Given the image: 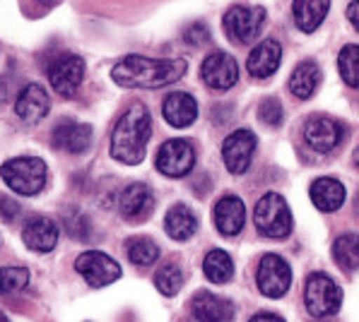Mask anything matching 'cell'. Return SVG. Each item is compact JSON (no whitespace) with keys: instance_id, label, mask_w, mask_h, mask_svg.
Listing matches in <instances>:
<instances>
[{"instance_id":"cell-1","label":"cell","mask_w":359,"mask_h":322,"mask_svg":"<svg viewBox=\"0 0 359 322\" xmlns=\"http://www.w3.org/2000/svg\"><path fill=\"white\" fill-rule=\"evenodd\" d=\"M189 70L184 58H147L126 55L111 68V80L128 90H159L179 82Z\"/></svg>"},{"instance_id":"cell-2","label":"cell","mask_w":359,"mask_h":322,"mask_svg":"<svg viewBox=\"0 0 359 322\" xmlns=\"http://www.w3.org/2000/svg\"><path fill=\"white\" fill-rule=\"evenodd\" d=\"M152 135V115L145 104H133L118 118L111 132V157L121 164L135 166L145 159Z\"/></svg>"},{"instance_id":"cell-3","label":"cell","mask_w":359,"mask_h":322,"mask_svg":"<svg viewBox=\"0 0 359 322\" xmlns=\"http://www.w3.org/2000/svg\"><path fill=\"white\" fill-rule=\"evenodd\" d=\"M0 178L18 195H39L43 190V186H46V164L39 157L8 159L0 166Z\"/></svg>"},{"instance_id":"cell-4","label":"cell","mask_w":359,"mask_h":322,"mask_svg":"<svg viewBox=\"0 0 359 322\" xmlns=\"http://www.w3.org/2000/svg\"><path fill=\"white\" fill-rule=\"evenodd\" d=\"M304 303H306V310L311 318H330V315H335L340 310L342 291L328 274L313 272V274H309L306 284H304Z\"/></svg>"},{"instance_id":"cell-5","label":"cell","mask_w":359,"mask_h":322,"mask_svg":"<svg viewBox=\"0 0 359 322\" xmlns=\"http://www.w3.org/2000/svg\"><path fill=\"white\" fill-rule=\"evenodd\" d=\"M253 221L265 238H287L292 231L290 204L278 192H268L258 200L256 209H253Z\"/></svg>"},{"instance_id":"cell-6","label":"cell","mask_w":359,"mask_h":322,"mask_svg":"<svg viewBox=\"0 0 359 322\" xmlns=\"http://www.w3.org/2000/svg\"><path fill=\"white\" fill-rule=\"evenodd\" d=\"M265 8L261 5H231L224 15V31L234 43H251L263 31Z\"/></svg>"},{"instance_id":"cell-7","label":"cell","mask_w":359,"mask_h":322,"mask_svg":"<svg viewBox=\"0 0 359 322\" xmlns=\"http://www.w3.org/2000/svg\"><path fill=\"white\" fill-rule=\"evenodd\" d=\"M258 291L268 298H283L292 286V267L285 258L275 253H268L261 258L256 272Z\"/></svg>"},{"instance_id":"cell-8","label":"cell","mask_w":359,"mask_h":322,"mask_svg":"<svg viewBox=\"0 0 359 322\" xmlns=\"http://www.w3.org/2000/svg\"><path fill=\"white\" fill-rule=\"evenodd\" d=\"M75 272L92 288H104V286L114 284V281L121 276L118 262H116L111 255H107L102 251H85L82 255H77Z\"/></svg>"},{"instance_id":"cell-9","label":"cell","mask_w":359,"mask_h":322,"mask_svg":"<svg viewBox=\"0 0 359 322\" xmlns=\"http://www.w3.org/2000/svg\"><path fill=\"white\" fill-rule=\"evenodd\" d=\"M154 164H157L159 174L169 176V178H184V176H189L193 171V166H196V149H193L191 142L181 140V137L167 140L159 147Z\"/></svg>"},{"instance_id":"cell-10","label":"cell","mask_w":359,"mask_h":322,"mask_svg":"<svg viewBox=\"0 0 359 322\" xmlns=\"http://www.w3.org/2000/svg\"><path fill=\"white\" fill-rule=\"evenodd\" d=\"M82 77H85V60L75 53H60L48 65V82H51L53 92L65 99L80 90Z\"/></svg>"},{"instance_id":"cell-11","label":"cell","mask_w":359,"mask_h":322,"mask_svg":"<svg viewBox=\"0 0 359 322\" xmlns=\"http://www.w3.org/2000/svg\"><path fill=\"white\" fill-rule=\"evenodd\" d=\"M342 137H345V125L340 120L330 118V115L316 113L304 123V140H306V144L313 152H333L342 142Z\"/></svg>"},{"instance_id":"cell-12","label":"cell","mask_w":359,"mask_h":322,"mask_svg":"<svg viewBox=\"0 0 359 322\" xmlns=\"http://www.w3.org/2000/svg\"><path fill=\"white\" fill-rule=\"evenodd\" d=\"M201 77L210 90L227 92L236 85V80H239V65H236V60L231 58L229 53L215 51L203 60Z\"/></svg>"},{"instance_id":"cell-13","label":"cell","mask_w":359,"mask_h":322,"mask_svg":"<svg viewBox=\"0 0 359 322\" xmlns=\"http://www.w3.org/2000/svg\"><path fill=\"white\" fill-rule=\"evenodd\" d=\"M253 152H256V135L246 127L234 130L222 144V161L234 176L246 174L248 166L253 161Z\"/></svg>"},{"instance_id":"cell-14","label":"cell","mask_w":359,"mask_h":322,"mask_svg":"<svg viewBox=\"0 0 359 322\" xmlns=\"http://www.w3.org/2000/svg\"><path fill=\"white\" fill-rule=\"evenodd\" d=\"M118 209L121 216L128 221L147 219L154 209V195L150 186H145V183H130V186H126L118 197Z\"/></svg>"},{"instance_id":"cell-15","label":"cell","mask_w":359,"mask_h":322,"mask_svg":"<svg viewBox=\"0 0 359 322\" xmlns=\"http://www.w3.org/2000/svg\"><path fill=\"white\" fill-rule=\"evenodd\" d=\"M53 147L68 154H85L92 147V125L75 123V120H63L53 127L51 135Z\"/></svg>"},{"instance_id":"cell-16","label":"cell","mask_w":359,"mask_h":322,"mask_svg":"<svg viewBox=\"0 0 359 322\" xmlns=\"http://www.w3.org/2000/svg\"><path fill=\"white\" fill-rule=\"evenodd\" d=\"M22 241L34 253H51L58 243V224L48 216H32L22 229Z\"/></svg>"},{"instance_id":"cell-17","label":"cell","mask_w":359,"mask_h":322,"mask_svg":"<svg viewBox=\"0 0 359 322\" xmlns=\"http://www.w3.org/2000/svg\"><path fill=\"white\" fill-rule=\"evenodd\" d=\"M215 226L222 236H239L246 226V204L236 195H224L215 204Z\"/></svg>"},{"instance_id":"cell-18","label":"cell","mask_w":359,"mask_h":322,"mask_svg":"<svg viewBox=\"0 0 359 322\" xmlns=\"http://www.w3.org/2000/svg\"><path fill=\"white\" fill-rule=\"evenodd\" d=\"M280 60H283V46H280L275 38H265L251 51L246 60L248 75H253L256 80H265V77L275 75L280 68Z\"/></svg>"},{"instance_id":"cell-19","label":"cell","mask_w":359,"mask_h":322,"mask_svg":"<svg viewBox=\"0 0 359 322\" xmlns=\"http://www.w3.org/2000/svg\"><path fill=\"white\" fill-rule=\"evenodd\" d=\"M51 108V99L41 85H27L15 99V113L25 123H39Z\"/></svg>"},{"instance_id":"cell-20","label":"cell","mask_w":359,"mask_h":322,"mask_svg":"<svg viewBox=\"0 0 359 322\" xmlns=\"http://www.w3.org/2000/svg\"><path fill=\"white\" fill-rule=\"evenodd\" d=\"M191 313L198 322H231L234 320V305L227 298H219L215 293L201 291L193 296Z\"/></svg>"},{"instance_id":"cell-21","label":"cell","mask_w":359,"mask_h":322,"mask_svg":"<svg viewBox=\"0 0 359 322\" xmlns=\"http://www.w3.org/2000/svg\"><path fill=\"white\" fill-rule=\"evenodd\" d=\"M162 113L171 127H189L198 118V102L189 92H171L162 102Z\"/></svg>"},{"instance_id":"cell-22","label":"cell","mask_w":359,"mask_h":322,"mask_svg":"<svg viewBox=\"0 0 359 322\" xmlns=\"http://www.w3.org/2000/svg\"><path fill=\"white\" fill-rule=\"evenodd\" d=\"M309 195H311V202L316 204L321 212H338V209L345 204L347 190L345 186L338 178H316L309 188Z\"/></svg>"},{"instance_id":"cell-23","label":"cell","mask_w":359,"mask_h":322,"mask_svg":"<svg viewBox=\"0 0 359 322\" xmlns=\"http://www.w3.org/2000/svg\"><path fill=\"white\" fill-rule=\"evenodd\" d=\"M328 10H330V0H294V5H292L294 22L304 34L316 31L323 24Z\"/></svg>"},{"instance_id":"cell-24","label":"cell","mask_w":359,"mask_h":322,"mask_svg":"<svg viewBox=\"0 0 359 322\" xmlns=\"http://www.w3.org/2000/svg\"><path fill=\"white\" fill-rule=\"evenodd\" d=\"M164 231L174 241H189L198 231V216L186 204H174L164 216Z\"/></svg>"},{"instance_id":"cell-25","label":"cell","mask_w":359,"mask_h":322,"mask_svg":"<svg viewBox=\"0 0 359 322\" xmlns=\"http://www.w3.org/2000/svg\"><path fill=\"white\" fill-rule=\"evenodd\" d=\"M321 85V68L313 60H304L294 68L290 77V92L297 99H311Z\"/></svg>"},{"instance_id":"cell-26","label":"cell","mask_w":359,"mask_h":322,"mask_svg":"<svg viewBox=\"0 0 359 322\" xmlns=\"http://www.w3.org/2000/svg\"><path fill=\"white\" fill-rule=\"evenodd\" d=\"M203 272L212 284H227L234 276V260L224 251H210L203 260Z\"/></svg>"},{"instance_id":"cell-27","label":"cell","mask_w":359,"mask_h":322,"mask_svg":"<svg viewBox=\"0 0 359 322\" xmlns=\"http://www.w3.org/2000/svg\"><path fill=\"white\" fill-rule=\"evenodd\" d=\"M126 255L135 267H150L159 258V246L147 236H135L126 241Z\"/></svg>"},{"instance_id":"cell-28","label":"cell","mask_w":359,"mask_h":322,"mask_svg":"<svg viewBox=\"0 0 359 322\" xmlns=\"http://www.w3.org/2000/svg\"><path fill=\"white\" fill-rule=\"evenodd\" d=\"M333 258L340 267L347 272H355L359 267V241L357 233H342L338 241L333 243Z\"/></svg>"},{"instance_id":"cell-29","label":"cell","mask_w":359,"mask_h":322,"mask_svg":"<svg viewBox=\"0 0 359 322\" xmlns=\"http://www.w3.org/2000/svg\"><path fill=\"white\" fill-rule=\"evenodd\" d=\"M184 270L179 267V262H164L162 267L154 272V286L162 296H176L184 286Z\"/></svg>"},{"instance_id":"cell-30","label":"cell","mask_w":359,"mask_h":322,"mask_svg":"<svg viewBox=\"0 0 359 322\" xmlns=\"http://www.w3.org/2000/svg\"><path fill=\"white\" fill-rule=\"evenodd\" d=\"M29 284V270L22 265H5L0 267V293L3 296H15V293L25 291Z\"/></svg>"},{"instance_id":"cell-31","label":"cell","mask_w":359,"mask_h":322,"mask_svg":"<svg viewBox=\"0 0 359 322\" xmlns=\"http://www.w3.org/2000/svg\"><path fill=\"white\" fill-rule=\"evenodd\" d=\"M338 70L342 75V82L355 90L359 85V48H357V43H347V46L340 51Z\"/></svg>"},{"instance_id":"cell-32","label":"cell","mask_w":359,"mask_h":322,"mask_svg":"<svg viewBox=\"0 0 359 322\" xmlns=\"http://www.w3.org/2000/svg\"><path fill=\"white\" fill-rule=\"evenodd\" d=\"M258 118H261L265 125L278 127L280 123H283V118H285L283 104H280L278 99H273V97L265 99V102H261V106H258Z\"/></svg>"},{"instance_id":"cell-33","label":"cell","mask_w":359,"mask_h":322,"mask_svg":"<svg viewBox=\"0 0 359 322\" xmlns=\"http://www.w3.org/2000/svg\"><path fill=\"white\" fill-rule=\"evenodd\" d=\"M208 38H210V31L205 24H201V22L189 24V29L184 31V41L191 43V46H201V43H205Z\"/></svg>"},{"instance_id":"cell-34","label":"cell","mask_w":359,"mask_h":322,"mask_svg":"<svg viewBox=\"0 0 359 322\" xmlns=\"http://www.w3.org/2000/svg\"><path fill=\"white\" fill-rule=\"evenodd\" d=\"M0 214H3L5 221H13L15 216L20 214L18 202H13V200H8V197H0Z\"/></svg>"},{"instance_id":"cell-35","label":"cell","mask_w":359,"mask_h":322,"mask_svg":"<svg viewBox=\"0 0 359 322\" xmlns=\"http://www.w3.org/2000/svg\"><path fill=\"white\" fill-rule=\"evenodd\" d=\"M248 322H285L280 315H275V313H258V315H253Z\"/></svg>"},{"instance_id":"cell-36","label":"cell","mask_w":359,"mask_h":322,"mask_svg":"<svg viewBox=\"0 0 359 322\" xmlns=\"http://www.w3.org/2000/svg\"><path fill=\"white\" fill-rule=\"evenodd\" d=\"M357 8H359L357 0H355V3H350V8H347V18H350V24L355 27V29L359 27V22H357Z\"/></svg>"},{"instance_id":"cell-37","label":"cell","mask_w":359,"mask_h":322,"mask_svg":"<svg viewBox=\"0 0 359 322\" xmlns=\"http://www.w3.org/2000/svg\"><path fill=\"white\" fill-rule=\"evenodd\" d=\"M36 3H41V5H53L56 0H36Z\"/></svg>"},{"instance_id":"cell-38","label":"cell","mask_w":359,"mask_h":322,"mask_svg":"<svg viewBox=\"0 0 359 322\" xmlns=\"http://www.w3.org/2000/svg\"><path fill=\"white\" fill-rule=\"evenodd\" d=\"M0 322H10L8 318H5V313H0Z\"/></svg>"}]
</instances>
